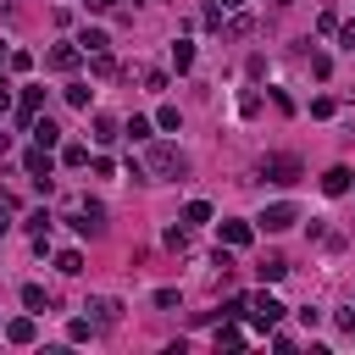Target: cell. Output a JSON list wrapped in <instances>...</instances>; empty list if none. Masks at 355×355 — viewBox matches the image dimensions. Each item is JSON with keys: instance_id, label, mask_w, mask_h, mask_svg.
Here are the masks:
<instances>
[{"instance_id": "8fae6325", "label": "cell", "mask_w": 355, "mask_h": 355, "mask_svg": "<svg viewBox=\"0 0 355 355\" xmlns=\"http://www.w3.org/2000/svg\"><path fill=\"white\" fill-rule=\"evenodd\" d=\"M78 50H83V55H100V50H111V39H105L100 28H83V33H78Z\"/></svg>"}, {"instance_id": "7a4b0ae2", "label": "cell", "mask_w": 355, "mask_h": 355, "mask_svg": "<svg viewBox=\"0 0 355 355\" xmlns=\"http://www.w3.org/2000/svg\"><path fill=\"white\" fill-rule=\"evenodd\" d=\"M22 166H28V178H33V183H39L44 194H50V183H55V178H50V172H55V161H50V150H44V144H33V150L22 155Z\"/></svg>"}, {"instance_id": "6da1fadb", "label": "cell", "mask_w": 355, "mask_h": 355, "mask_svg": "<svg viewBox=\"0 0 355 355\" xmlns=\"http://www.w3.org/2000/svg\"><path fill=\"white\" fill-rule=\"evenodd\" d=\"M144 172H150V178H183L189 161H183L178 144H155V139H150V144H144Z\"/></svg>"}, {"instance_id": "e575fe53", "label": "cell", "mask_w": 355, "mask_h": 355, "mask_svg": "<svg viewBox=\"0 0 355 355\" xmlns=\"http://www.w3.org/2000/svg\"><path fill=\"white\" fill-rule=\"evenodd\" d=\"M83 6H89V11H116L122 0H83Z\"/></svg>"}, {"instance_id": "5b68a950", "label": "cell", "mask_w": 355, "mask_h": 355, "mask_svg": "<svg viewBox=\"0 0 355 355\" xmlns=\"http://www.w3.org/2000/svg\"><path fill=\"white\" fill-rule=\"evenodd\" d=\"M255 222H261L266 233H283V227H294V222H300V211H294L288 200H277V205H266V211H261Z\"/></svg>"}, {"instance_id": "cb8c5ba5", "label": "cell", "mask_w": 355, "mask_h": 355, "mask_svg": "<svg viewBox=\"0 0 355 355\" xmlns=\"http://www.w3.org/2000/svg\"><path fill=\"white\" fill-rule=\"evenodd\" d=\"M94 139L111 144V139H116V122H111V116H94Z\"/></svg>"}, {"instance_id": "d6986e66", "label": "cell", "mask_w": 355, "mask_h": 355, "mask_svg": "<svg viewBox=\"0 0 355 355\" xmlns=\"http://www.w3.org/2000/svg\"><path fill=\"white\" fill-rule=\"evenodd\" d=\"M61 166H89V150L83 144H61Z\"/></svg>"}, {"instance_id": "ab89813d", "label": "cell", "mask_w": 355, "mask_h": 355, "mask_svg": "<svg viewBox=\"0 0 355 355\" xmlns=\"http://www.w3.org/2000/svg\"><path fill=\"white\" fill-rule=\"evenodd\" d=\"M133 6H139V0H133Z\"/></svg>"}, {"instance_id": "ac0fdd59", "label": "cell", "mask_w": 355, "mask_h": 355, "mask_svg": "<svg viewBox=\"0 0 355 355\" xmlns=\"http://www.w3.org/2000/svg\"><path fill=\"white\" fill-rule=\"evenodd\" d=\"M183 222H189V227L211 222V205H205V200H189V205H183Z\"/></svg>"}, {"instance_id": "3957f363", "label": "cell", "mask_w": 355, "mask_h": 355, "mask_svg": "<svg viewBox=\"0 0 355 355\" xmlns=\"http://www.w3.org/2000/svg\"><path fill=\"white\" fill-rule=\"evenodd\" d=\"M261 178L266 183H300V161L294 155H266L261 161Z\"/></svg>"}, {"instance_id": "d4e9b609", "label": "cell", "mask_w": 355, "mask_h": 355, "mask_svg": "<svg viewBox=\"0 0 355 355\" xmlns=\"http://www.w3.org/2000/svg\"><path fill=\"white\" fill-rule=\"evenodd\" d=\"M239 344H244L239 327H222V333H216V349H239Z\"/></svg>"}, {"instance_id": "ba28073f", "label": "cell", "mask_w": 355, "mask_h": 355, "mask_svg": "<svg viewBox=\"0 0 355 355\" xmlns=\"http://www.w3.org/2000/svg\"><path fill=\"white\" fill-rule=\"evenodd\" d=\"M6 338H11V344H33V338H39V322H33V316H17V322H6Z\"/></svg>"}, {"instance_id": "8d00e7d4", "label": "cell", "mask_w": 355, "mask_h": 355, "mask_svg": "<svg viewBox=\"0 0 355 355\" xmlns=\"http://www.w3.org/2000/svg\"><path fill=\"white\" fill-rule=\"evenodd\" d=\"M216 6H222V11H233V6H244V0H216Z\"/></svg>"}, {"instance_id": "9c48e42d", "label": "cell", "mask_w": 355, "mask_h": 355, "mask_svg": "<svg viewBox=\"0 0 355 355\" xmlns=\"http://www.w3.org/2000/svg\"><path fill=\"white\" fill-rule=\"evenodd\" d=\"M39 105H44V89H22V100H17V116L33 128V116H39Z\"/></svg>"}, {"instance_id": "4fadbf2b", "label": "cell", "mask_w": 355, "mask_h": 355, "mask_svg": "<svg viewBox=\"0 0 355 355\" xmlns=\"http://www.w3.org/2000/svg\"><path fill=\"white\" fill-rule=\"evenodd\" d=\"M222 244L227 250H244L250 244V222H222Z\"/></svg>"}, {"instance_id": "5bb4252c", "label": "cell", "mask_w": 355, "mask_h": 355, "mask_svg": "<svg viewBox=\"0 0 355 355\" xmlns=\"http://www.w3.org/2000/svg\"><path fill=\"white\" fill-rule=\"evenodd\" d=\"M22 305H28L33 316H44V311H50V294H44L39 283H28V288H22Z\"/></svg>"}, {"instance_id": "8992f818", "label": "cell", "mask_w": 355, "mask_h": 355, "mask_svg": "<svg viewBox=\"0 0 355 355\" xmlns=\"http://www.w3.org/2000/svg\"><path fill=\"white\" fill-rule=\"evenodd\" d=\"M83 311H89V322H94V327H116V316H122V305H116L111 294H94Z\"/></svg>"}, {"instance_id": "836d02e7", "label": "cell", "mask_w": 355, "mask_h": 355, "mask_svg": "<svg viewBox=\"0 0 355 355\" xmlns=\"http://www.w3.org/2000/svg\"><path fill=\"white\" fill-rule=\"evenodd\" d=\"M338 327H344V333L355 338V305H349V311H338Z\"/></svg>"}, {"instance_id": "f1b7e54d", "label": "cell", "mask_w": 355, "mask_h": 355, "mask_svg": "<svg viewBox=\"0 0 355 355\" xmlns=\"http://www.w3.org/2000/svg\"><path fill=\"white\" fill-rule=\"evenodd\" d=\"M311 72H316V78H327V72H333V61H327L322 50H311Z\"/></svg>"}, {"instance_id": "74e56055", "label": "cell", "mask_w": 355, "mask_h": 355, "mask_svg": "<svg viewBox=\"0 0 355 355\" xmlns=\"http://www.w3.org/2000/svg\"><path fill=\"white\" fill-rule=\"evenodd\" d=\"M0 61H6V44H0Z\"/></svg>"}, {"instance_id": "d590c367", "label": "cell", "mask_w": 355, "mask_h": 355, "mask_svg": "<svg viewBox=\"0 0 355 355\" xmlns=\"http://www.w3.org/2000/svg\"><path fill=\"white\" fill-rule=\"evenodd\" d=\"M6 105H11V83L0 78V111H6Z\"/></svg>"}, {"instance_id": "277c9868", "label": "cell", "mask_w": 355, "mask_h": 355, "mask_svg": "<svg viewBox=\"0 0 355 355\" xmlns=\"http://www.w3.org/2000/svg\"><path fill=\"white\" fill-rule=\"evenodd\" d=\"M283 311H288V305H277L272 294H255V300H250V322H255L261 333H266V327H277V322H283Z\"/></svg>"}, {"instance_id": "7402d4cb", "label": "cell", "mask_w": 355, "mask_h": 355, "mask_svg": "<svg viewBox=\"0 0 355 355\" xmlns=\"http://www.w3.org/2000/svg\"><path fill=\"white\" fill-rule=\"evenodd\" d=\"M67 105H78V111H89V83H67Z\"/></svg>"}, {"instance_id": "30bf717a", "label": "cell", "mask_w": 355, "mask_h": 355, "mask_svg": "<svg viewBox=\"0 0 355 355\" xmlns=\"http://www.w3.org/2000/svg\"><path fill=\"white\" fill-rule=\"evenodd\" d=\"M322 194H349V166H327L322 172Z\"/></svg>"}, {"instance_id": "2e32d148", "label": "cell", "mask_w": 355, "mask_h": 355, "mask_svg": "<svg viewBox=\"0 0 355 355\" xmlns=\"http://www.w3.org/2000/svg\"><path fill=\"white\" fill-rule=\"evenodd\" d=\"M172 67H178V72H189V67H194V44H189V39H178V44H172Z\"/></svg>"}, {"instance_id": "f546056e", "label": "cell", "mask_w": 355, "mask_h": 355, "mask_svg": "<svg viewBox=\"0 0 355 355\" xmlns=\"http://www.w3.org/2000/svg\"><path fill=\"white\" fill-rule=\"evenodd\" d=\"M144 89H155V94H161V89H166V72H161V67H150V72H144Z\"/></svg>"}, {"instance_id": "9a60e30c", "label": "cell", "mask_w": 355, "mask_h": 355, "mask_svg": "<svg viewBox=\"0 0 355 355\" xmlns=\"http://www.w3.org/2000/svg\"><path fill=\"white\" fill-rule=\"evenodd\" d=\"M122 133H128L133 144H150V139H155V122H144V116H133V122H128Z\"/></svg>"}, {"instance_id": "52a82bcc", "label": "cell", "mask_w": 355, "mask_h": 355, "mask_svg": "<svg viewBox=\"0 0 355 355\" xmlns=\"http://www.w3.org/2000/svg\"><path fill=\"white\" fill-rule=\"evenodd\" d=\"M44 61H50V67H55V72H72V67H78V61H83V50H78V44H55V50H50V55H44Z\"/></svg>"}, {"instance_id": "ffe728a7", "label": "cell", "mask_w": 355, "mask_h": 355, "mask_svg": "<svg viewBox=\"0 0 355 355\" xmlns=\"http://www.w3.org/2000/svg\"><path fill=\"white\" fill-rule=\"evenodd\" d=\"M55 266H61L67 277H78V272H83V255H78V250H61V255H55Z\"/></svg>"}, {"instance_id": "4316f807", "label": "cell", "mask_w": 355, "mask_h": 355, "mask_svg": "<svg viewBox=\"0 0 355 355\" xmlns=\"http://www.w3.org/2000/svg\"><path fill=\"white\" fill-rule=\"evenodd\" d=\"M28 233H33V239L50 233V211H33V216H28Z\"/></svg>"}, {"instance_id": "4dcf8cb0", "label": "cell", "mask_w": 355, "mask_h": 355, "mask_svg": "<svg viewBox=\"0 0 355 355\" xmlns=\"http://www.w3.org/2000/svg\"><path fill=\"white\" fill-rule=\"evenodd\" d=\"M155 305L161 311H178V288H155Z\"/></svg>"}, {"instance_id": "44dd1931", "label": "cell", "mask_w": 355, "mask_h": 355, "mask_svg": "<svg viewBox=\"0 0 355 355\" xmlns=\"http://www.w3.org/2000/svg\"><path fill=\"white\" fill-rule=\"evenodd\" d=\"M283 272H288V261H283V255H266V261H261V277H266V283H277Z\"/></svg>"}, {"instance_id": "83f0119b", "label": "cell", "mask_w": 355, "mask_h": 355, "mask_svg": "<svg viewBox=\"0 0 355 355\" xmlns=\"http://www.w3.org/2000/svg\"><path fill=\"white\" fill-rule=\"evenodd\" d=\"M316 33H338V11H322L316 17Z\"/></svg>"}, {"instance_id": "603a6c76", "label": "cell", "mask_w": 355, "mask_h": 355, "mask_svg": "<svg viewBox=\"0 0 355 355\" xmlns=\"http://www.w3.org/2000/svg\"><path fill=\"white\" fill-rule=\"evenodd\" d=\"M155 128H166V133H178V105H161V111H155Z\"/></svg>"}, {"instance_id": "f35d334b", "label": "cell", "mask_w": 355, "mask_h": 355, "mask_svg": "<svg viewBox=\"0 0 355 355\" xmlns=\"http://www.w3.org/2000/svg\"><path fill=\"white\" fill-rule=\"evenodd\" d=\"M0 11H6V0H0Z\"/></svg>"}, {"instance_id": "d6a6232c", "label": "cell", "mask_w": 355, "mask_h": 355, "mask_svg": "<svg viewBox=\"0 0 355 355\" xmlns=\"http://www.w3.org/2000/svg\"><path fill=\"white\" fill-rule=\"evenodd\" d=\"M338 44H344V50H355V22H344V28H338Z\"/></svg>"}, {"instance_id": "e0dca14e", "label": "cell", "mask_w": 355, "mask_h": 355, "mask_svg": "<svg viewBox=\"0 0 355 355\" xmlns=\"http://www.w3.org/2000/svg\"><path fill=\"white\" fill-rule=\"evenodd\" d=\"M89 72H94V78H111V72H116V55H111V50L89 55Z\"/></svg>"}, {"instance_id": "1f68e13d", "label": "cell", "mask_w": 355, "mask_h": 355, "mask_svg": "<svg viewBox=\"0 0 355 355\" xmlns=\"http://www.w3.org/2000/svg\"><path fill=\"white\" fill-rule=\"evenodd\" d=\"M0 233H11V194H0Z\"/></svg>"}, {"instance_id": "7c38bea8", "label": "cell", "mask_w": 355, "mask_h": 355, "mask_svg": "<svg viewBox=\"0 0 355 355\" xmlns=\"http://www.w3.org/2000/svg\"><path fill=\"white\" fill-rule=\"evenodd\" d=\"M28 133H33V144H44V150H50V144H61V128H55L50 116H44V122L33 116V128H28Z\"/></svg>"}, {"instance_id": "484cf974", "label": "cell", "mask_w": 355, "mask_h": 355, "mask_svg": "<svg viewBox=\"0 0 355 355\" xmlns=\"http://www.w3.org/2000/svg\"><path fill=\"white\" fill-rule=\"evenodd\" d=\"M250 28H255L250 17H233V22H227V39H250Z\"/></svg>"}]
</instances>
